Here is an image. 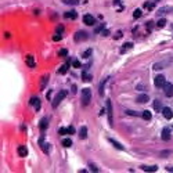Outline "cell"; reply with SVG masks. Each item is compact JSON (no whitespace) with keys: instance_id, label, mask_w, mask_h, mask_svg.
Listing matches in <instances>:
<instances>
[{"instance_id":"cb8c5ba5","label":"cell","mask_w":173,"mask_h":173,"mask_svg":"<svg viewBox=\"0 0 173 173\" xmlns=\"http://www.w3.org/2000/svg\"><path fill=\"white\" fill-rule=\"evenodd\" d=\"M68 67H69V64H64V65H61V68L58 69V74L60 75H65L68 72Z\"/></svg>"},{"instance_id":"b9f144b4","label":"cell","mask_w":173,"mask_h":173,"mask_svg":"<svg viewBox=\"0 0 173 173\" xmlns=\"http://www.w3.org/2000/svg\"><path fill=\"white\" fill-rule=\"evenodd\" d=\"M114 38H115V39H120V38H122V31H118V32H116Z\"/></svg>"},{"instance_id":"30bf717a","label":"cell","mask_w":173,"mask_h":173,"mask_svg":"<svg viewBox=\"0 0 173 173\" xmlns=\"http://www.w3.org/2000/svg\"><path fill=\"white\" fill-rule=\"evenodd\" d=\"M162 114H163V116H165L166 119H172V118H173V111L170 110V108H168V107H163Z\"/></svg>"},{"instance_id":"5b68a950","label":"cell","mask_w":173,"mask_h":173,"mask_svg":"<svg viewBox=\"0 0 173 173\" xmlns=\"http://www.w3.org/2000/svg\"><path fill=\"white\" fill-rule=\"evenodd\" d=\"M169 62H172V58H168V60H163V61H161V62H156V64H154V69H156V71L163 69Z\"/></svg>"},{"instance_id":"2e32d148","label":"cell","mask_w":173,"mask_h":173,"mask_svg":"<svg viewBox=\"0 0 173 173\" xmlns=\"http://www.w3.org/2000/svg\"><path fill=\"white\" fill-rule=\"evenodd\" d=\"M141 170H144V172H156V170H158V166H155V165H152V166L143 165V166H141Z\"/></svg>"},{"instance_id":"c3c4849f","label":"cell","mask_w":173,"mask_h":173,"mask_svg":"<svg viewBox=\"0 0 173 173\" xmlns=\"http://www.w3.org/2000/svg\"><path fill=\"white\" fill-rule=\"evenodd\" d=\"M154 2H159V0H154Z\"/></svg>"},{"instance_id":"bcb514c9","label":"cell","mask_w":173,"mask_h":173,"mask_svg":"<svg viewBox=\"0 0 173 173\" xmlns=\"http://www.w3.org/2000/svg\"><path fill=\"white\" fill-rule=\"evenodd\" d=\"M168 154H170V151H162V152H161V155H168Z\"/></svg>"},{"instance_id":"8d00e7d4","label":"cell","mask_w":173,"mask_h":173,"mask_svg":"<svg viewBox=\"0 0 173 173\" xmlns=\"http://www.w3.org/2000/svg\"><path fill=\"white\" fill-rule=\"evenodd\" d=\"M72 67L74 68H80V61L79 60H72Z\"/></svg>"},{"instance_id":"44dd1931","label":"cell","mask_w":173,"mask_h":173,"mask_svg":"<svg viewBox=\"0 0 173 173\" xmlns=\"http://www.w3.org/2000/svg\"><path fill=\"white\" fill-rule=\"evenodd\" d=\"M79 137L82 139V140L87 137V127H86V126H82V127H80V130H79Z\"/></svg>"},{"instance_id":"7402d4cb","label":"cell","mask_w":173,"mask_h":173,"mask_svg":"<svg viewBox=\"0 0 173 173\" xmlns=\"http://www.w3.org/2000/svg\"><path fill=\"white\" fill-rule=\"evenodd\" d=\"M110 143H111V144H112V146H114L115 148H118V150H120V151H123V150H125V147L122 146V144H119L118 141H115V140L110 139Z\"/></svg>"},{"instance_id":"f35d334b","label":"cell","mask_w":173,"mask_h":173,"mask_svg":"<svg viewBox=\"0 0 173 173\" xmlns=\"http://www.w3.org/2000/svg\"><path fill=\"white\" fill-rule=\"evenodd\" d=\"M58 133H60V134H68V129H65V127H61V129L58 130Z\"/></svg>"},{"instance_id":"3957f363","label":"cell","mask_w":173,"mask_h":173,"mask_svg":"<svg viewBox=\"0 0 173 173\" xmlns=\"http://www.w3.org/2000/svg\"><path fill=\"white\" fill-rule=\"evenodd\" d=\"M163 93L166 97H172L173 96V84L172 83H165L163 86Z\"/></svg>"},{"instance_id":"ba28073f","label":"cell","mask_w":173,"mask_h":173,"mask_svg":"<svg viewBox=\"0 0 173 173\" xmlns=\"http://www.w3.org/2000/svg\"><path fill=\"white\" fill-rule=\"evenodd\" d=\"M86 39H87L86 32L79 31V32H76V33H75V40H76V42H83V40H86Z\"/></svg>"},{"instance_id":"83f0119b","label":"cell","mask_w":173,"mask_h":173,"mask_svg":"<svg viewBox=\"0 0 173 173\" xmlns=\"http://www.w3.org/2000/svg\"><path fill=\"white\" fill-rule=\"evenodd\" d=\"M132 47H133V43H130V42H129V43H125L120 51H122V53H125V51H127L129 49H132Z\"/></svg>"},{"instance_id":"1f68e13d","label":"cell","mask_w":173,"mask_h":173,"mask_svg":"<svg viewBox=\"0 0 173 173\" xmlns=\"http://www.w3.org/2000/svg\"><path fill=\"white\" fill-rule=\"evenodd\" d=\"M62 146L64 147H71L72 146V140L71 139H64L62 140Z\"/></svg>"},{"instance_id":"8992f818","label":"cell","mask_w":173,"mask_h":173,"mask_svg":"<svg viewBox=\"0 0 173 173\" xmlns=\"http://www.w3.org/2000/svg\"><path fill=\"white\" fill-rule=\"evenodd\" d=\"M107 114H108V122L112 126V104H111V100H107Z\"/></svg>"},{"instance_id":"f6af8a7d","label":"cell","mask_w":173,"mask_h":173,"mask_svg":"<svg viewBox=\"0 0 173 173\" xmlns=\"http://www.w3.org/2000/svg\"><path fill=\"white\" fill-rule=\"evenodd\" d=\"M166 170H168V172H173V166H169V165H168V166H166Z\"/></svg>"},{"instance_id":"ffe728a7","label":"cell","mask_w":173,"mask_h":173,"mask_svg":"<svg viewBox=\"0 0 173 173\" xmlns=\"http://www.w3.org/2000/svg\"><path fill=\"white\" fill-rule=\"evenodd\" d=\"M154 110H155V111H158V112L162 111V110H163L162 101H159V100H155V101H154Z\"/></svg>"},{"instance_id":"f546056e","label":"cell","mask_w":173,"mask_h":173,"mask_svg":"<svg viewBox=\"0 0 173 173\" xmlns=\"http://www.w3.org/2000/svg\"><path fill=\"white\" fill-rule=\"evenodd\" d=\"M107 80H108V79H104L103 82L100 83V91H98V93H100V96H103V94H104V87H105V83H107Z\"/></svg>"},{"instance_id":"ac0fdd59","label":"cell","mask_w":173,"mask_h":173,"mask_svg":"<svg viewBox=\"0 0 173 173\" xmlns=\"http://www.w3.org/2000/svg\"><path fill=\"white\" fill-rule=\"evenodd\" d=\"M64 17H65V18H69V19H75L76 17H78V14H76L75 10H71V11H67V13L64 14Z\"/></svg>"},{"instance_id":"277c9868","label":"cell","mask_w":173,"mask_h":173,"mask_svg":"<svg viewBox=\"0 0 173 173\" xmlns=\"http://www.w3.org/2000/svg\"><path fill=\"white\" fill-rule=\"evenodd\" d=\"M165 83H166V80H165V76H162V75H158L154 79V84L156 87H163Z\"/></svg>"},{"instance_id":"7c38bea8","label":"cell","mask_w":173,"mask_h":173,"mask_svg":"<svg viewBox=\"0 0 173 173\" xmlns=\"http://www.w3.org/2000/svg\"><path fill=\"white\" fill-rule=\"evenodd\" d=\"M169 139H170V129H169V127H163V130H162V140H163V141H168Z\"/></svg>"},{"instance_id":"484cf974","label":"cell","mask_w":173,"mask_h":173,"mask_svg":"<svg viewBox=\"0 0 173 173\" xmlns=\"http://www.w3.org/2000/svg\"><path fill=\"white\" fill-rule=\"evenodd\" d=\"M82 79L84 80V82H90V80H91V75H89V74L86 72V69H84V71L82 72Z\"/></svg>"},{"instance_id":"5bb4252c","label":"cell","mask_w":173,"mask_h":173,"mask_svg":"<svg viewBox=\"0 0 173 173\" xmlns=\"http://www.w3.org/2000/svg\"><path fill=\"white\" fill-rule=\"evenodd\" d=\"M173 11V7H161V9H158V15H162V14H168V13H172Z\"/></svg>"},{"instance_id":"52a82bcc","label":"cell","mask_w":173,"mask_h":173,"mask_svg":"<svg viewBox=\"0 0 173 173\" xmlns=\"http://www.w3.org/2000/svg\"><path fill=\"white\" fill-rule=\"evenodd\" d=\"M83 22L86 24V25H89V26H93L94 24H96V19H94V17H93V15L86 14V15L83 17Z\"/></svg>"},{"instance_id":"6da1fadb","label":"cell","mask_w":173,"mask_h":173,"mask_svg":"<svg viewBox=\"0 0 173 173\" xmlns=\"http://www.w3.org/2000/svg\"><path fill=\"white\" fill-rule=\"evenodd\" d=\"M67 94H68V91H67V90H60V91H58V94L54 97L53 103H51V107H53V108H57V107H58V104L67 97Z\"/></svg>"},{"instance_id":"7dc6e473","label":"cell","mask_w":173,"mask_h":173,"mask_svg":"<svg viewBox=\"0 0 173 173\" xmlns=\"http://www.w3.org/2000/svg\"><path fill=\"white\" fill-rule=\"evenodd\" d=\"M72 93H76V86H75V84L72 86Z\"/></svg>"},{"instance_id":"8fae6325","label":"cell","mask_w":173,"mask_h":173,"mask_svg":"<svg viewBox=\"0 0 173 173\" xmlns=\"http://www.w3.org/2000/svg\"><path fill=\"white\" fill-rule=\"evenodd\" d=\"M29 104L35 107V110H36V111H39V110H40V101H39V98H38V97H32V98H31V101H29Z\"/></svg>"},{"instance_id":"7bdbcfd3","label":"cell","mask_w":173,"mask_h":173,"mask_svg":"<svg viewBox=\"0 0 173 173\" xmlns=\"http://www.w3.org/2000/svg\"><path fill=\"white\" fill-rule=\"evenodd\" d=\"M101 35L103 36H108V35H110V31H108V29H103L101 31Z\"/></svg>"},{"instance_id":"4fadbf2b","label":"cell","mask_w":173,"mask_h":173,"mask_svg":"<svg viewBox=\"0 0 173 173\" xmlns=\"http://www.w3.org/2000/svg\"><path fill=\"white\" fill-rule=\"evenodd\" d=\"M39 127H40V130L42 132H45L47 127H49V119L47 118H42V120H40V125H39Z\"/></svg>"},{"instance_id":"d590c367","label":"cell","mask_w":173,"mask_h":173,"mask_svg":"<svg viewBox=\"0 0 173 173\" xmlns=\"http://www.w3.org/2000/svg\"><path fill=\"white\" fill-rule=\"evenodd\" d=\"M141 14H143V13H141V10H139V9H137V10H134L133 17H134V18H140V17H141Z\"/></svg>"},{"instance_id":"7a4b0ae2","label":"cell","mask_w":173,"mask_h":173,"mask_svg":"<svg viewBox=\"0 0 173 173\" xmlns=\"http://www.w3.org/2000/svg\"><path fill=\"white\" fill-rule=\"evenodd\" d=\"M91 100V90L89 89V87H86V89L82 90V103L83 105H87V104L90 103Z\"/></svg>"},{"instance_id":"ab89813d","label":"cell","mask_w":173,"mask_h":173,"mask_svg":"<svg viewBox=\"0 0 173 173\" xmlns=\"http://www.w3.org/2000/svg\"><path fill=\"white\" fill-rule=\"evenodd\" d=\"M68 129V134H74L75 133V127L74 126H69V127H67Z\"/></svg>"},{"instance_id":"603a6c76","label":"cell","mask_w":173,"mask_h":173,"mask_svg":"<svg viewBox=\"0 0 173 173\" xmlns=\"http://www.w3.org/2000/svg\"><path fill=\"white\" fill-rule=\"evenodd\" d=\"M144 9L152 11V10L155 9V3L154 2H146V3H144Z\"/></svg>"},{"instance_id":"4dcf8cb0","label":"cell","mask_w":173,"mask_h":173,"mask_svg":"<svg viewBox=\"0 0 173 173\" xmlns=\"http://www.w3.org/2000/svg\"><path fill=\"white\" fill-rule=\"evenodd\" d=\"M165 25H166V19H165V18L158 19V22H156V26H158V28H163Z\"/></svg>"},{"instance_id":"60d3db41","label":"cell","mask_w":173,"mask_h":173,"mask_svg":"<svg viewBox=\"0 0 173 173\" xmlns=\"http://www.w3.org/2000/svg\"><path fill=\"white\" fill-rule=\"evenodd\" d=\"M61 38H62V36H61V33H58V35L53 36V40H54V42H58V40H61Z\"/></svg>"},{"instance_id":"ee69618b","label":"cell","mask_w":173,"mask_h":173,"mask_svg":"<svg viewBox=\"0 0 173 173\" xmlns=\"http://www.w3.org/2000/svg\"><path fill=\"white\" fill-rule=\"evenodd\" d=\"M90 168L93 169L94 172H98V168H96V165H93V163H90Z\"/></svg>"},{"instance_id":"4316f807","label":"cell","mask_w":173,"mask_h":173,"mask_svg":"<svg viewBox=\"0 0 173 173\" xmlns=\"http://www.w3.org/2000/svg\"><path fill=\"white\" fill-rule=\"evenodd\" d=\"M64 4H69V6H76L79 4V0H62Z\"/></svg>"},{"instance_id":"d4e9b609","label":"cell","mask_w":173,"mask_h":173,"mask_svg":"<svg viewBox=\"0 0 173 173\" xmlns=\"http://www.w3.org/2000/svg\"><path fill=\"white\" fill-rule=\"evenodd\" d=\"M141 116H143V119H146V120H150V119L152 118L151 112H150V111H147V110L141 112Z\"/></svg>"},{"instance_id":"d6986e66","label":"cell","mask_w":173,"mask_h":173,"mask_svg":"<svg viewBox=\"0 0 173 173\" xmlns=\"http://www.w3.org/2000/svg\"><path fill=\"white\" fill-rule=\"evenodd\" d=\"M136 101L140 103V104H144V103H147L148 101V94H140L137 98H136Z\"/></svg>"},{"instance_id":"74e56055","label":"cell","mask_w":173,"mask_h":173,"mask_svg":"<svg viewBox=\"0 0 173 173\" xmlns=\"http://www.w3.org/2000/svg\"><path fill=\"white\" fill-rule=\"evenodd\" d=\"M146 26L148 28V32H151V31H152V26H154V22H152V21H148Z\"/></svg>"},{"instance_id":"9a60e30c","label":"cell","mask_w":173,"mask_h":173,"mask_svg":"<svg viewBox=\"0 0 173 173\" xmlns=\"http://www.w3.org/2000/svg\"><path fill=\"white\" fill-rule=\"evenodd\" d=\"M47 83H49V75H43L42 76V82H40V90H45Z\"/></svg>"},{"instance_id":"e0dca14e","label":"cell","mask_w":173,"mask_h":173,"mask_svg":"<svg viewBox=\"0 0 173 173\" xmlns=\"http://www.w3.org/2000/svg\"><path fill=\"white\" fill-rule=\"evenodd\" d=\"M17 152H18L19 156H26V155H28V150H26L25 146H19L18 150H17Z\"/></svg>"},{"instance_id":"d6a6232c","label":"cell","mask_w":173,"mask_h":173,"mask_svg":"<svg viewBox=\"0 0 173 173\" xmlns=\"http://www.w3.org/2000/svg\"><path fill=\"white\" fill-rule=\"evenodd\" d=\"M68 55V50L67 49H61L58 51V57H67Z\"/></svg>"},{"instance_id":"836d02e7","label":"cell","mask_w":173,"mask_h":173,"mask_svg":"<svg viewBox=\"0 0 173 173\" xmlns=\"http://www.w3.org/2000/svg\"><path fill=\"white\" fill-rule=\"evenodd\" d=\"M126 114L130 116H141V114H139V112H136V111H132V110H127Z\"/></svg>"},{"instance_id":"f1b7e54d","label":"cell","mask_w":173,"mask_h":173,"mask_svg":"<svg viewBox=\"0 0 173 173\" xmlns=\"http://www.w3.org/2000/svg\"><path fill=\"white\" fill-rule=\"evenodd\" d=\"M40 147H42V150L45 154H47V152L50 151V144H47V143H43V144H40Z\"/></svg>"},{"instance_id":"e575fe53","label":"cell","mask_w":173,"mask_h":173,"mask_svg":"<svg viewBox=\"0 0 173 173\" xmlns=\"http://www.w3.org/2000/svg\"><path fill=\"white\" fill-rule=\"evenodd\" d=\"M91 53H93V50H91V49H87V50L83 53V57H84V58H89L90 55H91Z\"/></svg>"},{"instance_id":"9c48e42d","label":"cell","mask_w":173,"mask_h":173,"mask_svg":"<svg viewBox=\"0 0 173 173\" xmlns=\"http://www.w3.org/2000/svg\"><path fill=\"white\" fill-rule=\"evenodd\" d=\"M25 62H26V65L29 67V68H35V67H36V61H35V57H33V55H26Z\"/></svg>"}]
</instances>
